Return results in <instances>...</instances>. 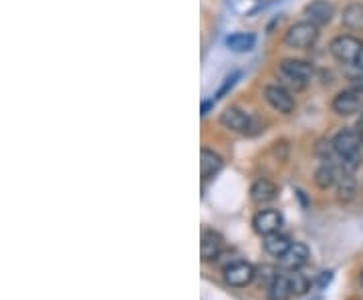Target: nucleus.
I'll use <instances>...</instances> for the list:
<instances>
[{"instance_id":"obj_1","label":"nucleus","mask_w":363,"mask_h":300,"mask_svg":"<svg viewBox=\"0 0 363 300\" xmlns=\"http://www.w3.org/2000/svg\"><path fill=\"white\" fill-rule=\"evenodd\" d=\"M333 145H335L337 157L341 160V169L345 172H355L362 164V137L353 129H341L333 137Z\"/></svg>"},{"instance_id":"obj_2","label":"nucleus","mask_w":363,"mask_h":300,"mask_svg":"<svg viewBox=\"0 0 363 300\" xmlns=\"http://www.w3.org/2000/svg\"><path fill=\"white\" fill-rule=\"evenodd\" d=\"M279 77H281L282 87H287L289 91H303L313 77V67L307 61L284 59L279 65Z\"/></svg>"},{"instance_id":"obj_3","label":"nucleus","mask_w":363,"mask_h":300,"mask_svg":"<svg viewBox=\"0 0 363 300\" xmlns=\"http://www.w3.org/2000/svg\"><path fill=\"white\" fill-rule=\"evenodd\" d=\"M362 51V39H357L353 35H339L329 44V53L333 55L335 61L343 63V65H355V61L359 59Z\"/></svg>"},{"instance_id":"obj_4","label":"nucleus","mask_w":363,"mask_h":300,"mask_svg":"<svg viewBox=\"0 0 363 300\" xmlns=\"http://www.w3.org/2000/svg\"><path fill=\"white\" fill-rule=\"evenodd\" d=\"M319 39V27H315L309 20L295 23L284 35V44L289 49H311Z\"/></svg>"},{"instance_id":"obj_5","label":"nucleus","mask_w":363,"mask_h":300,"mask_svg":"<svg viewBox=\"0 0 363 300\" xmlns=\"http://www.w3.org/2000/svg\"><path fill=\"white\" fill-rule=\"evenodd\" d=\"M255 276L256 268L244 260H234L224 266V280H226V284L234 288L248 287L255 280Z\"/></svg>"},{"instance_id":"obj_6","label":"nucleus","mask_w":363,"mask_h":300,"mask_svg":"<svg viewBox=\"0 0 363 300\" xmlns=\"http://www.w3.org/2000/svg\"><path fill=\"white\" fill-rule=\"evenodd\" d=\"M265 99L270 107L275 111H279L282 115H291L295 111L296 103L291 91L282 85H267L265 87Z\"/></svg>"},{"instance_id":"obj_7","label":"nucleus","mask_w":363,"mask_h":300,"mask_svg":"<svg viewBox=\"0 0 363 300\" xmlns=\"http://www.w3.org/2000/svg\"><path fill=\"white\" fill-rule=\"evenodd\" d=\"M363 103V93H359L357 89H345V91H341V93H337L335 99H333V111H335L337 115H341V117H350L353 113H357L359 107H362Z\"/></svg>"},{"instance_id":"obj_8","label":"nucleus","mask_w":363,"mask_h":300,"mask_svg":"<svg viewBox=\"0 0 363 300\" xmlns=\"http://www.w3.org/2000/svg\"><path fill=\"white\" fill-rule=\"evenodd\" d=\"M220 123L232 131V133H238V136H248L250 131V123H253V117L248 113H244L238 107H229L220 115Z\"/></svg>"},{"instance_id":"obj_9","label":"nucleus","mask_w":363,"mask_h":300,"mask_svg":"<svg viewBox=\"0 0 363 300\" xmlns=\"http://www.w3.org/2000/svg\"><path fill=\"white\" fill-rule=\"evenodd\" d=\"M333 14H335V6H333L329 0H313V2H309V4L305 6V16H307V20L319 28L325 27V25H329L331 18H333Z\"/></svg>"},{"instance_id":"obj_10","label":"nucleus","mask_w":363,"mask_h":300,"mask_svg":"<svg viewBox=\"0 0 363 300\" xmlns=\"http://www.w3.org/2000/svg\"><path fill=\"white\" fill-rule=\"evenodd\" d=\"M281 226L282 216L281 212H277V210H260L255 218H253V228L260 236H269V234L279 232Z\"/></svg>"},{"instance_id":"obj_11","label":"nucleus","mask_w":363,"mask_h":300,"mask_svg":"<svg viewBox=\"0 0 363 300\" xmlns=\"http://www.w3.org/2000/svg\"><path fill=\"white\" fill-rule=\"evenodd\" d=\"M311 252L307 246L303 244V242H293V244L289 246V250L282 254L281 258V266L284 270H301L305 264H307V260H309Z\"/></svg>"},{"instance_id":"obj_12","label":"nucleus","mask_w":363,"mask_h":300,"mask_svg":"<svg viewBox=\"0 0 363 300\" xmlns=\"http://www.w3.org/2000/svg\"><path fill=\"white\" fill-rule=\"evenodd\" d=\"M224 240L222 236L214 230H202V242H200V256L204 262H216L218 256L222 254Z\"/></svg>"},{"instance_id":"obj_13","label":"nucleus","mask_w":363,"mask_h":300,"mask_svg":"<svg viewBox=\"0 0 363 300\" xmlns=\"http://www.w3.org/2000/svg\"><path fill=\"white\" fill-rule=\"evenodd\" d=\"M222 157L216 153V151L208 150V148H202L200 151V174L202 179L204 181H208V179H214L218 174H220V169H222Z\"/></svg>"},{"instance_id":"obj_14","label":"nucleus","mask_w":363,"mask_h":300,"mask_svg":"<svg viewBox=\"0 0 363 300\" xmlns=\"http://www.w3.org/2000/svg\"><path fill=\"white\" fill-rule=\"evenodd\" d=\"M277 193H279V188H277V184H272L270 179H256L255 184H253V188H250V200L255 202V204H269L272 202L275 198H277Z\"/></svg>"},{"instance_id":"obj_15","label":"nucleus","mask_w":363,"mask_h":300,"mask_svg":"<svg viewBox=\"0 0 363 300\" xmlns=\"http://www.w3.org/2000/svg\"><path fill=\"white\" fill-rule=\"evenodd\" d=\"M355 191H357V184L351 172L341 169L339 172V178H337V198L341 202H351L355 198Z\"/></svg>"},{"instance_id":"obj_16","label":"nucleus","mask_w":363,"mask_h":300,"mask_svg":"<svg viewBox=\"0 0 363 300\" xmlns=\"http://www.w3.org/2000/svg\"><path fill=\"white\" fill-rule=\"evenodd\" d=\"M337 178H339V172H337L335 165L331 164V162H325L315 172V186L319 190H329V188H333L337 184Z\"/></svg>"},{"instance_id":"obj_17","label":"nucleus","mask_w":363,"mask_h":300,"mask_svg":"<svg viewBox=\"0 0 363 300\" xmlns=\"http://www.w3.org/2000/svg\"><path fill=\"white\" fill-rule=\"evenodd\" d=\"M256 37L253 32H234L226 39V47L232 53H248L255 49Z\"/></svg>"},{"instance_id":"obj_18","label":"nucleus","mask_w":363,"mask_h":300,"mask_svg":"<svg viewBox=\"0 0 363 300\" xmlns=\"http://www.w3.org/2000/svg\"><path fill=\"white\" fill-rule=\"evenodd\" d=\"M293 244L284 234L281 232H275V234H269V236H265V242H263V246H265V250L269 252L270 256H277V258H281L282 254L289 250V246Z\"/></svg>"},{"instance_id":"obj_19","label":"nucleus","mask_w":363,"mask_h":300,"mask_svg":"<svg viewBox=\"0 0 363 300\" xmlns=\"http://www.w3.org/2000/svg\"><path fill=\"white\" fill-rule=\"evenodd\" d=\"M291 284L289 274H279L277 280L269 287V300H289L291 299Z\"/></svg>"},{"instance_id":"obj_20","label":"nucleus","mask_w":363,"mask_h":300,"mask_svg":"<svg viewBox=\"0 0 363 300\" xmlns=\"http://www.w3.org/2000/svg\"><path fill=\"white\" fill-rule=\"evenodd\" d=\"M343 25L355 32H363V6L362 4H350L343 13Z\"/></svg>"},{"instance_id":"obj_21","label":"nucleus","mask_w":363,"mask_h":300,"mask_svg":"<svg viewBox=\"0 0 363 300\" xmlns=\"http://www.w3.org/2000/svg\"><path fill=\"white\" fill-rule=\"evenodd\" d=\"M289 284H291V292H293L295 296H303V294L311 288V280L303 272L293 270V272L289 274Z\"/></svg>"},{"instance_id":"obj_22","label":"nucleus","mask_w":363,"mask_h":300,"mask_svg":"<svg viewBox=\"0 0 363 300\" xmlns=\"http://www.w3.org/2000/svg\"><path fill=\"white\" fill-rule=\"evenodd\" d=\"M277 276H279V270L275 268V266H270V264H263V266H258L256 268V276L258 278V282L263 284V287L269 288L275 280H277Z\"/></svg>"},{"instance_id":"obj_23","label":"nucleus","mask_w":363,"mask_h":300,"mask_svg":"<svg viewBox=\"0 0 363 300\" xmlns=\"http://www.w3.org/2000/svg\"><path fill=\"white\" fill-rule=\"evenodd\" d=\"M238 77H241V73L238 71H234V73H230L229 77L224 79V83H222V87H220V91H218V95H216V99H222V97L229 93L230 89L236 85V81H238Z\"/></svg>"},{"instance_id":"obj_24","label":"nucleus","mask_w":363,"mask_h":300,"mask_svg":"<svg viewBox=\"0 0 363 300\" xmlns=\"http://www.w3.org/2000/svg\"><path fill=\"white\" fill-rule=\"evenodd\" d=\"M351 87H353V89H357L359 93H363V71L362 68H359V73H357V75H353V77H351Z\"/></svg>"},{"instance_id":"obj_25","label":"nucleus","mask_w":363,"mask_h":300,"mask_svg":"<svg viewBox=\"0 0 363 300\" xmlns=\"http://www.w3.org/2000/svg\"><path fill=\"white\" fill-rule=\"evenodd\" d=\"M210 107H214V99H210V101H204V103H202V117H206V115H208Z\"/></svg>"},{"instance_id":"obj_26","label":"nucleus","mask_w":363,"mask_h":300,"mask_svg":"<svg viewBox=\"0 0 363 300\" xmlns=\"http://www.w3.org/2000/svg\"><path fill=\"white\" fill-rule=\"evenodd\" d=\"M355 67L362 68V71H363V51H362V55H359V59L355 61Z\"/></svg>"},{"instance_id":"obj_27","label":"nucleus","mask_w":363,"mask_h":300,"mask_svg":"<svg viewBox=\"0 0 363 300\" xmlns=\"http://www.w3.org/2000/svg\"><path fill=\"white\" fill-rule=\"evenodd\" d=\"M359 280H362V287H363V270H362V276H359Z\"/></svg>"}]
</instances>
